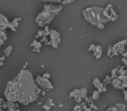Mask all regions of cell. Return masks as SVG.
Returning <instances> with one entry per match:
<instances>
[{"label": "cell", "mask_w": 127, "mask_h": 111, "mask_svg": "<svg viewBox=\"0 0 127 111\" xmlns=\"http://www.w3.org/2000/svg\"><path fill=\"white\" fill-rule=\"evenodd\" d=\"M38 87L32 73L27 69H22L14 79L7 82L4 95L6 102L27 106L38 100Z\"/></svg>", "instance_id": "obj_1"}, {"label": "cell", "mask_w": 127, "mask_h": 111, "mask_svg": "<svg viewBox=\"0 0 127 111\" xmlns=\"http://www.w3.org/2000/svg\"><path fill=\"white\" fill-rule=\"evenodd\" d=\"M84 19L93 26L104 24L109 21H116L118 16L112 5H107L105 8L99 6H91L82 11Z\"/></svg>", "instance_id": "obj_2"}, {"label": "cell", "mask_w": 127, "mask_h": 111, "mask_svg": "<svg viewBox=\"0 0 127 111\" xmlns=\"http://www.w3.org/2000/svg\"><path fill=\"white\" fill-rule=\"evenodd\" d=\"M55 17L56 16H55L54 14L51 13L49 11L43 9V11H40L38 14V16L36 17V23L40 27H44V26L48 25L54 19Z\"/></svg>", "instance_id": "obj_3"}, {"label": "cell", "mask_w": 127, "mask_h": 111, "mask_svg": "<svg viewBox=\"0 0 127 111\" xmlns=\"http://www.w3.org/2000/svg\"><path fill=\"white\" fill-rule=\"evenodd\" d=\"M127 45V39H123V40L118 41V43L114 44L113 45H111V50H112V53L110 57L112 58L113 56H118V55H122L124 52H125L126 48L125 45Z\"/></svg>", "instance_id": "obj_4"}, {"label": "cell", "mask_w": 127, "mask_h": 111, "mask_svg": "<svg viewBox=\"0 0 127 111\" xmlns=\"http://www.w3.org/2000/svg\"><path fill=\"white\" fill-rule=\"evenodd\" d=\"M35 83L37 84V86L39 87V89L46 91V92L53 89V85L51 84V82L49 80L43 78L42 75H38L37 76V78L35 79Z\"/></svg>", "instance_id": "obj_5"}, {"label": "cell", "mask_w": 127, "mask_h": 111, "mask_svg": "<svg viewBox=\"0 0 127 111\" xmlns=\"http://www.w3.org/2000/svg\"><path fill=\"white\" fill-rule=\"evenodd\" d=\"M50 43L51 46L53 48H57L58 47L59 44L61 42V38H60V34L57 31L53 29H51L50 31Z\"/></svg>", "instance_id": "obj_6"}, {"label": "cell", "mask_w": 127, "mask_h": 111, "mask_svg": "<svg viewBox=\"0 0 127 111\" xmlns=\"http://www.w3.org/2000/svg\"><path fill=\"white\" fill-rule=\"evenodd\" d=\"M44 9L45 10V11H49V12H51V13L54 14L55 16H57V15L59 14V12L62 11V9H63V5L47 3L46 5H44Z\"/></svg>", "instance_id": "obj_7"}, {"label": "cell", "mask_w": 127, "mask_h": 111, "mask_svg": "<svg viewBox=\"0 0 127 111\" xmlns=\"http://www.w3.org/2000/svg\"><path fill=\"white\" fill-rule=\"evenodd\" d=\"M10 26H11V24L8 18L4 14L0 13V29L6 30L7 28H10Z\"/></svg>", "instance_id": "obj_8"}, {"label": "cell", "mask_w": 127, "mask_h": 111, "mask_svg": "<svg viewBox=\"0 0 127 111\" xmlns=\"http://www.w3.org/2000/svg\"><path fill=\"white\" fill-rule=\"evenodd\" d=\"M92 85L94 86V88L96 89V90H98L100 94L102 93L103 88H104V83L100 81L98 79V78H95V79L93 80Z\"/></svg>", "instance_id": "obj_9"}, {"label": "cell", "mask_w": 127, "mask_h": 111, "mask_svg": "<svg viewBox=\"0 0 127 111\" xmlns=\"http://www.w3.org/2000/svg\"><path fill=\"white\" fill-rule=\"evenodd\" d=\"M93 52V56L95 57L96 59H98L102 57V53H103V48L101 45H96L95 49L92 51Z\"/></svg>", "instance_id": "obj_10"}, {"label": "cell", "mask_w": 127, "mask_h": 111, "mask_svg": "<svg viewBox=\"0 0 127 111\" xmlns=\"http://www.w3.org/2000/svg\"><path fill=\"white\" fill-rule=\"evenodd\" d=\"M21 21V18H14L13 20L11 21L10 24H11V26H10V29L13 31V32H16L17 28H18V25H19V22Z\"/></svg>", "instance_id": "obj_11"}, {"label": "cell", "mask_w": 127, "mask_h": 111, "mask_svg": "<svg viewBox=\"0 0 127 111\" xmlns=\"http://www.w3.org/2000/svg\"><path fill=\"white\" fill-rule=\"evenodd\" d=\"M6 111H20L19 105H18V103L8 102V109H7Z\"/></svg>", "instance_id": "obj_12"}, {"label": "cell", "mask_w": 127, "mask_h": 111, "mask_svg": "<svg viewBox=\"0 0 127 111\" xmlns=\"http://www.w3.org/2000/svg\"><path fill=\"white\" fill-rule=\"evenodd\" d=\"M121 84H122V81H119L118 78L112 79V81H111V85H112V87L116 89H120Z\"/></svg>", "instance_id": "obj_13"}, {"label": "cell", "mask_w": 127, "mask_h": 111, "mask_svg": "<svg viewBox=\"0 0 127 111\" xmlns=\"http://www.w3.org/2000/svg\"><path fill=\"white\" fill-rule=\"evenodd\" d=\"M79 95H80V89H76L69 94V98H73V99H75V98L79 97Z\"/></svg>", "instance_id": "obj_14"}, {"label": "cell", "mask_w": 127, "mask_h": 111, "mask_svg": "<svg viewBox=\"0 0 127 111\" xmlns=\"http://www.w3.org/2000/svg\"><path fill=\"white\" fill-rule=\"evenodd\" d=\"M31 46L32 47V49H38L40 50V48L42 47V43L40 41H38L37 39H34L33 42L31 44Z\"/></svg>", "instance_id": "obj_15"}, {"label": "cell", "mask_w": 127, "mask_h": 111, "mask_svg": "<svg viewBox=\"0 0 127 111\" xmlns=\"http://www.w3.org/2000/svg\"><path fill=\"white\" fill-rule=\"evenodd\" d=\"M12 50H13V47H12V45H8L4 49V52H5V57H9L10 55L12 54Z\"/></svg>", "instance_id": "obj_16"}, {"label": "cell", "mask_w": 127, "mask_h": 111, "mask_svg": "<svg viewBox=\"0 0 127 111\" xmlns=\"http://www.w3.org/2000/svg\"><path fill=\"white\" fill-rule=\"evenodd\" d=\"M115 107H116V109H118V111H126V109H127L126 105L124 104V103H120V102L116 103Z\"/></svg>", "instance_id": "obj_17"}, {"label": "cell", "mask_w": 127, "mask_h": 111, "mask_svg": "<svg viewBox=\"0 0 127 111\" xmlns=\"http://www.w3.org/2000/svg\"><path fill=\"white\" fill-rule=\"evenodd\" d=\"M87 97V89L86 88H82L80 89V95H79V98H81L82 100L83 99H85Z\"/></svg>", "instance_id": "obj_18"}, {"label": "cell", "mask_w": 127, "mask_h": 111, "mask_svg": "<svg viewBox=\"0 0 127 111\" xmlns=\"http://www.w3.org/2000/svg\"><path fill=\"white\" fill-rule=\"evenodd\" d=\"M91 99H92L93 101H97L98 100V98L100 97V93L98 92V90H93L92 92V95H91Z\"/></svg>", "instance_id": "obj_19"}, {"label": "cell", "mask_w": 127, "mask_h": 111, "mask_svg": "<svg viewBox=\"0 0 127 111\" xmlns=\"http://www.w3.org/2000/svg\"><path fill=\"white\" fill-rule=\"evenodd\" d=\"M125 74H126V69H125V66L118 67V75H125Z\"/></svg>", "instance_id": "obj_20"}, {"label": "cell", "mask_w": 127, "mask_h": 111, "mask_svg": "<svg viewBox=\"0 0 127 111\" xmlns=\"http://www.w3.org/2000/svg\"><path fill=\"white\" fill-rule=\"evenodd\" d=\"M7 35H6V32L5 30H1L0 29V39H3L4 41L7 40Z\"/></svg>", "instance_id": "obj_21"}, {"label": "cell", "mask_w": 127, "mask_h": 111, "mask_svg": "<svg viewBox=\"0 0 127 111\" xmlns=\"http://www.w3.org/2000/svg\"><path fill=\"white\" fill-rule=\"evenodd\" d=\"M118 67H115L111 70V79H115V78L118 77Z\"/></svg>", "instance_id": "obj_22"}, {"label": "cell", "mask_w": 127, "mask_h": 111, "mask_svg": "<svg viewBox=\"0 0 127 111\" xmlns=\"http://www.w3.org/2000/svg\"><path fill=\"white\" fill-rule=\"evenodd\" d=\"M44 35V30H39L37 35L35 36V39H41V38H43Z\"/></svg>", "instance_id": "obj_23"}, {"label": "cell", "mask_w": 127, "mask_h": 111, "mask_svg": "<svg viewBox=\"0 0 127 111\" xmlns=\"http://www.w3.org/2000/svg\"><path fill=\"white\" fill-rule=\"evenodd\" d=\"M117 78H118L119 81H121L122 82H127V75L126 74L125 75H118Z\"/></svg>", "instance_id": "obj_24"}, {"label": "cell", "mask_w": 127, "mask_h": 111, "mask_svg": "<svg viewBox=\"0 0 127 111\" xmlns=\"http://www.w3.org/2000/svg\"><path fill=\"white\" fill-rule=\"evenodd\" d=\"M45 104L49 105V106H51V107H55V103L53 102V100H52L51 98H49V99L46 101Z\"/></svg>", "instance_id": "obj_25"}, {"label": "cell", "mask_w": 127, "mask_h": 111, "mask_svg": "<svg viewBox=\"0 0 127 111\" xmlns=\"http://www.w3.org/2000/svg\"><path fill=\"white\" fill-rule=\"evenodd\" d=\"M84 102H86L87 105H89V104H91V103H92V102H94V101L91 99V97H88V96H87V97L84 99Z\"/></svg>", "instance_id": "obj_26"}, {"label": "cell", "mask_w": 127, "mask_h": 111, "mask_svg": "<svg viewBox=\"0 0 127 111\" xmlns=\"http://www.w3.org/2000/svg\"><path fill=\"white\" fill-rule=\"evenodd\" d=\"M42 108L44 109V111H50L51 109V107L49 106V105H47V104H45V103H44V104L42 106Z\"/></svg>", "instance_id": "obj_27"}, {"label": "cell", "mask_w": 127, "mask_h": 111, "mask_svg": "<svg viewBox=\"0 0 127 111\" xmlns=\"http://www.w3.org/2000/svg\"><path fill=\"white\" fill-rule=\"evenodd\" d=\"M42 77L44 78V79H47L49 80L51 78V74H49V73H44V74H43V75H42Z\"/></svg>", "instance_id": "obj_28"}, {"label": "cell", "mask_w": 127, "mask_h": 111, "mask_svg": "<svg viewBox=\"0 0 127 111\" xmlns=\"http://www.w3.org/2000/svg\"><path fill=\"white\" fill-rule=\"evenodd\" d=\"M112 53V50H111V45H110L109 47L107 48V56H111Z\"/></svg>", "instance_id": "obj_29"}, {"label": "cell", "mask_w": 127, "mask_h": 111, "mask_svg": "<svg viewBox=\"0 0 127 111\" xmlns=\"http://www.w3.org/2000/svg\"><path fill=\"white\" fill-rule=\"evenodd\" d=\"M105 111H118V109H116V107L115 106H111L109 108V109H107Z\"/></svg>", "instance_id": "obj_30"}, {"label": "cell", "mask_w": 127, "mask_h": 111, "mask_svg": "<svg viewBox=\"0 0 127 111\" xmlns=\"http://www.w3.org/2000/svg\"><path fill=\"white\" fill-rule=\"evenodd\" d=\"M95 47H96V45L91 44V45H90V46H89V51H90V52H92V51L95 49Z\"/></svg>", "instance_id": "obj_31"}, {"label": "cell", "mask_w": 127, "mask_h": 111, "mask_svg": "<svg viewBox=\"0 0 127 111\" xmlns=\"http://www.w3.org/2000/svg\"><path fill=\"white\" fill-rule=\"evenodd\" d=\"M74 100H75V102H77V104H80V103H81V102H83V100H82L81 98H79V97L75 98V99H74Z\"/></svg>", "instance_id": "obj_32"}, {"label": "cell", "mask_w": 127, "mask_h": 111, "mask_svg": "<svg viewBox=\"0 0 127 111\" xmlns=\"http://www.w3.org/2000/svg\"><path fill=\"white\" fill-rule=\"evenodd\" d=\"M78 109H82V107L80 104H77L74 108H73V110H78Z\"/></svg>", "instance_id": "obj_33"}, {"label": "cell", "mask_w": 127, "mask_h": 111, "mask_svg": "<svg viewBox=\"0 0 127 111\" xmlns=\"http://www.w3.org/2000/svg\"><path fill=\"white\" fill-rule=\"evenodd\" d=\"M72 2H73L72 0H64V1H62L61 4H63V5L64 4H65L66 5V4H70V3H72Z\"/></svg>", "instance_id": "obj_34"}, {"label": "cell", "mask_w": 127, "mask_h": 111, "mask_svg": "<svg viewBox=\"0 0 127 111\" xmlns=\"http://www.w3.org/2000/svg\"><path fill=\"white\" fill-rule=\"evenodd\" d=\"M121 60H122V62L124 63V66L126 67L127 66V59H125V58H122Z\"/></svg>", "instance_id": "obj_35"}, {"label": "cell", "mask_w": 127, "mask_h": 111, "mask_svg": "<svg viewBox=\"0 0 127 111\" xmlns=\"http://www.w3.org/2000/svg\"><path fill=\"white\" fill-rule=\"evenodd\" d=\"M97 27H98V29H104V24H99V25H97Z\"/></svg>", "instance_id": "obj_36"}, {"label": "cell", "mask_w": 127, "mask_h": 111, "mask_svg": "<svg viewBox=\"0 0 127 111\" xmlns=\"http://www.w3.org/2000/svg\"><path fill=\"white\" fill-rule=\"evenodd\" d=\"M5 102V100H4V99H0V111L3 110V109H2V104H3V102Z\"/></svg>", "instance_id": "obj_37"}, {"label": "cell", "mask_w": 127, "mask_h": 111, "mask_svg": "<svg viewBox=\"0 0 127 111\" xmlns=\"http://www.w3.org/2000/svg\"><path fill=\"white\" fill-rule=\"evenodd\" d=\"M122 56H123V58H125V59H127V49L125 50V52L122 54Z\"/></svg>", "instance_id": "obj_38"}, {"label": "cell", "mask_w": 127, "mask_h": 111, "mask_svg": "<svg viewBox=\"0 0 127 111\" xmlns=\"http://www.w3.org/2000/svg\"><path fill=\"white\" fill-rule=\"evenodd\" d=\"M124 91V95H125V100L127 101V90H123Z\"/></svg>", "instance_id": "obj_39"}, {"label": "cell", "mask_w": 127, "mask_h": 111, "mask_svg": "<svg viewBox=\"0 0 127 111\" xmlns=\"http://www.w3.org/2000/svg\"><path fill=\"white\" fill-rule=\"evenodd\" d=\"M4 43H5V41L3 40V39H0V52H1V46L4 45Z\"/></svg>", "instance_id": "obj_40"}, {"label": "cell", "mask_w": 127, "mask_h": 111, "mask_svg": "<svg viewBox=\"0 0 127 111\" xmlns=\"http://www.w3.org/2000/svg\"><path fill=\"white\" fill-rule=\"evenodd\" d=\"M5 56L0 57V61H1V62H5Z\"/></svg>", "instance_id": "obj_41"}, {"label": "cell", "mask_w": 127, "mask_h": 111, "mask_svg": "<svg viewBox=\"0 0 127 111\" xmlns=\"http://www.w3.org/2000/svg\"><path fill=\"white\" fill-rule=\"evenodd\" d=\"M27 67H28V62H25V64L23 66V68H22V69H26Z\"/></svg>", "instance_id": "obj_42"}, {"label": "cell", "mask_w": 127, "mask_h": 111, "mask_svg": "<svg viewBox=\"0 0 127 111\" xmlns=\"http://www.w3.org/2000/svg\"><path fill=\"white\" fill-rule=\"evenodd\" d=\"M32 52H40L41 50H38V49H32Z\"/></svg>", "instance_id": "obj_43"}, {"label": "cell", "mask_w": 127, "mask_h": 111, "mask_svg": "<svg viewBox=\"0 0 127 111\" xmlns=\"http://www.w3.org/2000/svg\"><path fill=\"white\" fill-rule=\"evenodd\" d=\"M45 94H46V91L42 90V92H41V95H45Z\"/></svg>", "instance_id": "obj_44"}, {"label": "cell", "mask_w": 127, "mask_h": 111, "mask_svg": "<svg viewBox=\"0 0 127 111\" xmlns=\"http://www.w3.org/2000/svg\"><path fill=\"white\" fill-rule=\"evenodd\" d=\"M58 107H59V108H63V107H64V104H63V103H59Z\"/></svg>", "instance_id": "obj_45"}, {"label": "cell", "mask_w": 127, "mask_h": 111, "mask_svg": "<svg viewBox=\"0 0 127 111\" xmlns=\"http://www.w3.org/2000/svg\"><path fill=\"white\" fill-rule=\"evenodd\" d=\"M4 66V62H1V61H0V67H3Z\"/></svg>", "instance_id": "obj_46"}, {"label": "cell", "mask_w": 127, "mask_h": 111, "mask_svg": "<svg viewBox=\"0 0 127 111\" xmlns=\"http://www.w3.org/2000/svg\"><path fill=\"white\" fill-rule=\"evenodd\" d=\"M72 111H82V109H78V110H72Z\"/></svg>", "instance_id": "obj_47"}, {"label": "cell", "mask_w": 127, "mask_h": 111, "mask_svg": "<svg viewBox=\"0 0 127 111\" xmlns=\"http://www.w3.org/2000/svg\"><path fill=\"white\" fill-rule=\"evenodd\" d=\"M126 75H127V69H126Z\"/></svg>", "instance_id": "obj_48"}, {"label": "cell", "mask_w": 127, "mask_h": 111, "mask_svg": "<svg viewBox=\"0 0 127 111\" xmlns=\"http://www.w3.org/2000/svg\"><path fill=\"white\" fill-rule=\"evenodd\" d=\"M91 111H95V110H91Z\"/></svg>", "instance_id": "obj_49"}]
</instances>
